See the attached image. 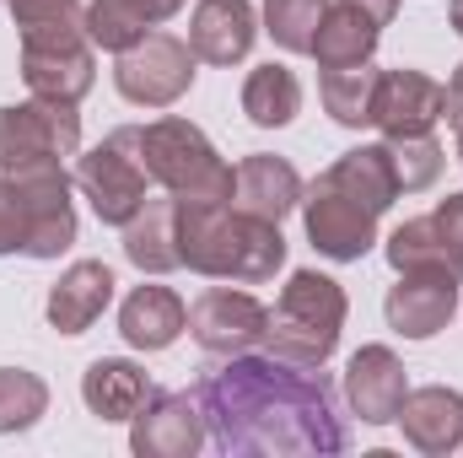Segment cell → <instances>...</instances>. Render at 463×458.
<instances>
[{"instance_id": "cell-23", "label": "cell", "mask_w": 463, "mask_h": 458, "mask_svg": "<svg viewBox=\"0 0 463 458\" xmlns=\"http://www.w3.org/2000/svg\"><path fill=\"white\" fill-rule=\"evenodd\" d=\"M318 178L335 184L350 200H361V205L377 211V216L399 200V178H393V162H388V146H383V140H377V146H350L345 157H335Z\"/></svg>"}, {"instance_id": "cell-27", "label": "cell", "mask_w": 463, "mask_h": 458, "mask_svg": "<svg viewBox=\"0 0 463 458\" xmlns=\"http://www.w3.org/2000/svg\"><path fill=\"white\" fill-rule=\"evenodd\" d=\"M49 415V383L27 367H0V437L33 432Z\"/></svg>"}, {"instance_id": "cell-28", "label": "cell", "mask_w": 463, "mask_h": 458, "mask_svg": "<svg viewBox=\"0 0 463 458\" xmlns=\"http://www.w3.org/2000/svg\"><path fill=\"white\" fill-rule=\"evenodd\" d=\"M383 146H388V162H393L399 195H420V189H431V184L442 178L448 151H442L437 135H393V140H383Z\"/></svg>"}, {"instance_id": "cell-17", "label": "cell", "mask_w": 463, "mask_h": 458, "mask_svg": "<svg viewBox=\"0 0 463 458\" xmlns=\"http://www.w3.org/2000/svg\"><path fill=\"white\" fill-rule=\"evenodd\" d=\"M253 38H259L253 0H200L189 16V49L205 65H222V71L242 65L253 54Z\"/></svg>"}, {"instance_id": "cell-31", "label": "cell", "mask_w": 463, "mask_h": 458, "mask_svg": "<svg viewBox=\"0 0 463 458\" xmlns=\"http://www.w3.org/2000/svg\"><path fill=\"white\" fill-rule=\"evenodd\" d=\"M426 222H431V237H437V259L463 281V189L437 200V211H426Z\"/></svg>"}, {"instance_id": "cell-20", "label": "cell", "mask_w": 463, "mask_h": 458, "mask_svg": "<svg viewBox=\"0 0 463 458\" xmlns=\"http://www.w3.org/2000/svg\"><path fill=\"white\" fill-rule=\"evenodd\" d=\"M151 394H156V383H151L146 367L129 361V356H98V361L81 372V405H87L98 421H109V426L135 421Z\"/></svg>"}, {"instance_id": "cell-13", "label": "cell", "mask_w": 463, "mask_h": 458, "mask_svg": "<svg viewBox=\"0 0 463 458\" xmlns=\"http://www.w3.org/2000/svg\"><path fill=\"white\" fill-rule=\"evenodd\" d=\"M458 313V275L453 270H399V281L383 297V319L404 340H431Z\"/></svg>"}, {"instance_id": "cell-22", "label": "cell", "mask_w": 463, "mask_h": 458, "mask_svg": "<svg viewBox=\"0 0 463 458\" xmlns=\"http://www.w3.org/2000/svg\"><path fill=\"white\" fill-rule=\"evenodd\" d=\"M124 259L140 270V275H167V270H184L178 259V200L173 195H151L135 222H124Z\"/></svg>"}, {"instance_id": "cell-6", "label": "cell", "mask_w": 463, "mask_h": 458, "mask_svg": "<svg viewBox=\"0 0 463 458\" xmlns=\"http://www.w3.org/2000/svg\"><path fill=\"white\" fill-rule=\"evenodd\" d=\"M22 81L33 98L81 103L98 87V49L87 38V22L65 16V22L22 27Z\"/></svg>"}, {"instance_id": "cell-35", "label": "cell", "mask_w": 463, "mask_h": 458, "mask_svg": "<svg viewBox=\"0 0 463 458\" xmlns=\"http://www.w3.org/2000/svg\"><path fill=\"white\" fill-rule=\"evenodd\" d=\"M184 5H189V0H135V11H140V16H146L151 27H162V22H173V16H178Z\"/></svg>"}, {"instance_id": "cell-4", "label": "cell", "mask_w": 463, "mask_h": 458, "mask_svg": "<svg viewBox=\"0 0 463 458\" xmlns=\"http://www.w3.org/2000/svg\"><path fill=\"white\" fill-rule=\"evenodd\" d=\"M140 151L151 167V184L173 200H232L237 167L211 146V135L200 124L178 114H162L151 124H140Z\"/></svg>"}, {"instance_id": "cell-30", "label": "cell", "mask_w": 463, "mask_h": 458, "mask_svg": "<svg viewBox=\"0 0 463 458\" xmlns=\"http://www.w3.org/2000/svg\"><path fill=\"white\" fill-rule=\"evenodd\" d=\"M81 22H87V38H92V49H109V54L135 49V43L151 33V22L135 11V0H87Z\"/></svg>"}, {"instance_id": "cell-7", "label": "cell", "mask_w": 463, "mask_h": 458, "mask_svg": "<svg viewBox=\"0 0 463 458\" xmlns=\"http://www.w3.org/2000/svg\"><path fill=\"white\" fill-rule=\"evenodd\" d=\"M81 157V114L76 103L54 98H27L0 109V173L38 167V162H65Z\"/></svg>"}, {"instance_id": "cell-34", "label": "cell", "mask_w": 463, "mask_h": 458, "mask_svg": "<svg viewBox=\"0 0 463 458\" xmlns=\"http://www.w3.org/2000/svg\"><path fill=\"white\" fill-rule=\"evenodd\" d=\"M340 5L361 11V16H366V22H377V27H388V22L399 16V0H340Z\"/></svg>"}, {"instance_id": "cell-12", "label": "cell", "mask_w": 463, "mask_h": 458, "mask_svg": "<svg viewBox=\"0 0 463 458\" xmlns=\"http://www.w3.org/2000/svg\"><path fill=\"white\" fill-rule=\"evenodd\" d=\"M211 443L205 432V410L194 399V388H156L146 399V410L129 421V453L135 458H194Z\"/></svg>"}, {"instance_id": "cell-3", "label": "cell", "mask_w": 463, "mask_h": 458, "mask_svg": "<svg viewBox=\"0 0 463 458\" xmlns=\"http://www.w3.org/2000/svg\"><path fill=\"white\" fill-rule=\"evenodd\" d=\"M350 297L345 286L324 270H291V281L280 286L275 308H269V329L264 350L297 367H329V356L340 350L345 335Z\"/></svg>"}, {"instance_id": "cell-25", "label": "cell", "mask_w": 463, "mask_h": 458, "mask_svg": "<svg viewBox=\"0 0 463 458\" xmlns=\"http://www.w3.org/2000/svg\"><path fill=\"white\" fill-rule=\"evenodd\" d=\"M377 38H383V27H377V22H366L361 11H350V5L335 0V5L324 11V22H318L313 60H318V71L361 65V60H372V54H377Z\"/></svg>"}, {"instance_id": "cell-29", "label": "cell", "mask_w": 463, "mask_h": 458, "mask_svg": "<svg viewBox=\"0 0 463 458\" xmlns=\"http://www.w3.org/2000/svg\"><path fill=\"white\" fill-rule=\"evenodd\" d=\"M324 11H329V0H264L259 33H269L286 54H313V38H318Z\"/></svg>"}, {"instance_id": "cell-21", "label": "cell", "mask_w": 463, "mask_h": 458, "mask_svg": "<svg viewBox=\"0 0 463 458\" xmlns=\"http://www.w3.org/2000/svg\"><path fill=\"white\" fill-rule=\"evenodd\" d=\"M184 329H189V308H184V297L173 286H135L118 302V335H124L129 350L156 356V350L178 345Z\"/></svg>"}, {"instance_id": "cell-9", "label": "cell", "mask_w": 463, "mask_h": 458, "mask_svg": "<svg viewBox=\"0 0 463 458\" xmlns=\"http://www.w3.org/2000/svg\"><path fill=\"white\" fill-rule=\"evenodd\" d=\"M22 195L27 211V259H60L76 243V200H71V173L65 162H38L5 173Z\"/></svg>"}, {"instance_id": "cell-10", "label": "cell", "mask_w": 463, "mask_h": 458, "mask_svg": "<svg viewBox=\"0 0 463 458\" xmlns=\"http://www.w3.org/2000/svg\"><path fill=\"white\" fill-rule=\"evenodd\" d=\"M302 227H307V243L335 264H355L377 248V211H366L361 200L340 195L324 178H313V189H302Z\"/></svg>"}, {"instance_id": "cell-18", "label": "cell", "mask_w": 463, "mask_h": 458, "mask_svg": "<svg viewBox=\"0 0 463 458\" xmlns=\"http://www.w3.org/2000/svg\"><path fill=\"white\" fill-rule=\"evenodd\" d=\"M302 173L286 162V157H275V151H253V157H242L237 162V184H232V205L237 211H248V216H259V222H286L297 205H302Z\"/></svg>"}, {"instance_id": "cell-16", "label": "cell", "mask_w": 463, "mask_h": 458, "mask_svg": "<svg viewBox=\"0 0 463 458\" xmlns=\"http://www.w3.org/2000/svg\"><path fill=\"white\" fill-rule=\"evenodd\" d=\"M114 286L118 281L103 259H76V264L60 270V281L49 286V302H43L49 329H60V335H87V329L109 313Z\"/></svg>"}, {"instance_id": "cell-8", "label": "cell", "mask_w": 463, "mask_h": 458, "mask_svg": "<svg viewBox=\"0 0 463 458\" xmlns=\"http://www.w3.org/2000/svg\"><path fill=\"white\" fill-rule=\"evenodd\" d=\"M194 49L178 33H146L135 49L114 54V87L135 109H173L194 87Z\"/></svg>"}, {"instance_id": "cell-24", "label": "cell", "mask_w": 463, "mask_h": 458, "mask_svg": "<svg viewBox=\"0 0 463 458\" xmlns=\"http://www.w3.org/2000/svg\"><path fill=\"white\" fill-rule=\"evenodd\" d=\"M242 114L259 129H286L291 119L302 114V81L291 65H253L242 81Z\"/></svg>"}, {"instance_id": "cell-1", "label": "cell", "mask_w": 463, "mask_h": 458, "mask_svg": "<svg viewBox=\"0 0 463 458\" xmlns=\"http://www.w3.org/2000/svg\"><path fill=\"white\" fill-rule=\"evenodd\" d=\"M194 399L205 410L211 448L227 458H313L345 453L350 426L324 367H297L269 350L222 356Z\"/></svg>"}, {"instance_id": "cell-2", "label": "cell", "mask_w": 463, "mask_h": 458, "mask_svg": "<svg viewBox=\"0 0 463 458\" xmlns=\"http://www.w3.org/2000/svg\"><path fill=\"white\" fill-rule=\"evenodd\" d=\"M178 259L211 281L264 286L286 270V237L275 222H259L232 200H178Z\"/></svg>"}, {"instance_id": "cell-11", "label": "cell", "mask_w": 463, "mask_h": 458, "mask_svg": "<svg viewBox=\"0 0 463 458\" xmlns=\"http://www.w3.org/2000/svg\"><path fill=\"white\" fill-rule=\"evenodd\" d=\"M269 329V308L253 297V291H237V286H211L189 302V335L205 356H242V350H259Z\"/></svg>"}, {"instance_id": "cell-36", "label": "cell", "mask_w": 463, "mask_h": 458, "mask_svg": "<svg viewBox=\"0 0 463 458\" xmlns=\"http://www.w3.org/2000/svg\"><path fill=\"white\" fill-rule=\"evenodd\" d=\"M448 124L453 129L463 124V65L453 71V81H448Z\"/></svg>"}, {"instance_id": "cell-5", "label": "cell", "mask_w": 463, "mask_h": 458, "mask_svg": "<svg viewBox=\"0 0 463 458\" xmlns=\"http://www.w3.org/2000/svg\"><path fill=\"white\" fill-rule=\"evenodd\" d=\"M76 189L87 195L92 216L103 227H124L135 222V211L151 200V167H146V151H140V124H124L114 135H103L92 151H81L76 162Z\"/></svg>"}, {"instance_id": "cell-38", "label": "cell", "mask_w": 463, "mask_h": 458, "mask_svg": "<svg viewBox=\"0 0 463 458\" xmlns=\"http://www.w3.org/2000/svg\"><path fill=\"white\" fill-rule=\"evenodd\" d=\"M458 167H463V124H458Z\"/></svg>"}, {"instance_id": "cell-14", "label": "cell", "mask_w": 463, "mask_h": 458, "mask_svg": "<svg viewBox=\"0 0 463 458\" xmlns=\"http://www.w3.org/2000/svg\"><path fill=\"white\" fill-rule=\"evenodd\" d=\"M410 394V372L393 345H361L345 361V405L361 426H393Z\"/></svg>"}, {"instance_id": "cell-32", "label": "cell", "mask_w": 463, "mask_h": 458, "mask_svg": "<svg viewBox=\"0 0 463 458\" xmlns=\"http://www.w3.org/2000/svg\"><path fill=\"white\" fill-rule=\"evenodd\" d=\"M5 253H27V211H22L16 184L0 173V259Z\"/></svg>"}, {"instance_id": "cell-19", "label": "cell", "mask_w": 463, "mask_h": 458, "mask_svg": "<svg viewBox=\"0 0 463 458\" xmlns=\"http://www.w3.org/2000/svg\"><path fill=\"white\" fill-rule=\"evenodd\" d=\"M399 426H404V443L426 458H448L463 448V394L448 383H426V388H410L404 394V410H399Z\"/></svg>"}, {"instance_id": "cell-15", "label": "cell", "mask_w": 463, "mask_h": 458, "mask_svg": "<svg viewBox=\"0 0 463 458\" xmlns=\"http://www.w3.org/2000/svg\"><path fill=\"white\" fill-rule=\"evenodd\" d=\"M448 119V87L426 71H383L372 98V129L393 135H431Z\"/></svg>"}, {"instance_id": "cell-37", "label": "cell", "mask_w": 463, "mask_h": 458, "mask_svg": "<svg viewBox=\"0 0 463 458\" xmlns=\"http://www.w3.org/2000/svg\"><path fill=\"white\" fill-rule=\"evenodd\" d=\"M448 22H453V33L463 38V0H453V5H448Z\"/></svg>"}, {"instance_id": "cell-26", "label": "cell", "mask_w": 463, "mask_h": 458, "mask_svg": "<svg viewBox=\"0 0 463 458\" xmlns=\"http://www.w3.org/2000/svg\"><path fill=\"white\" fill-rule=\"evenodd\" d=\"M377 65L361 60V65H335L318 76V103L324 114L335 119L340 129H366L372 124V98H377Z\"/></svg>"}, {"instance_id": "cell-33", "label": "cell", "mask_w": 463, "mask_h": 458, "mask_svg": "<svg viewBox=\"0 0 463 458\" xmlns=\"http://www.w3.org/2000/svg\"><path fill=\"white\" fill-rule=\"evenodd\" d=\"M5 5H11L16 33L22 27H38V22H65V16H81L87 11L81 0H5Z\"/></svg>"}]
</instances>
